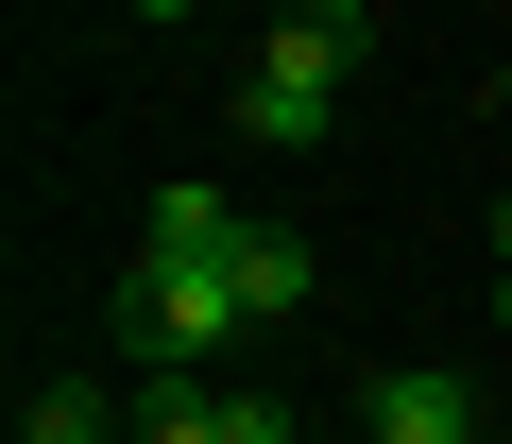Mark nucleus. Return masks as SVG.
<instances>
[{"instance_id":"9d476101","label":"nucleus","mask_w":512,"mask_h":444,"mask_svg":"<svg viewBox=\"0 0 512 444\" xmlns=\"http://www.w3.org/2000/svg\"><path fill=\"white\" fill-rule=\"evenodd\" d=\"M495 325H512V291H495Z\"/></svg>"},{"instance_id":"0eeeda50","label":"nucleus","mask_w":512,"mask_h":444,"mask_svg":"<svg viewBox=\"0 0 512 444\" xmlns=\"http://www.w3.org/2000/svg\"><path fill=\"white\" fill-rule=\"evenodd\" d=\"M222 444H291V393H222Z\"/></svg>"},{"instance_id":"39448f33","label":"nucleus","mask_w":512,"mask_h":444,"mask_svg":"<svg viewBox=\"0 0 512 444\" xmlns=\"http://www.w3.org/2000/svg\"><path fill=\"white\" fill-rule=\"evenodd\" d=\"M120 427H137V410H120L103 376H52V393L18 410V444H120Z\"/></svg>"},{"instance_id":"423d86ee","label":"nucleus","mask_w":512,"mask_h":444,"mask_svg":"<svg viewBox=\"0 0 512 444\" xmlns=\"http://www.w3.org/2000/svg\"><path fill=\"white\" fill-rule=\"evenodd\" d=\"M120 410H137V444H222V393L205 376H137Z\"/></svg>"},{"instance_id":"20e7f679","label":"nucleus","mask_w":512,"mask_h":444,"mask_svg":"<svg viewBox=\"0 0 512 444\" xmlns=\"http://www.w3.org/2000/svg\"><path fill=\"white\" fill-rule=\"evenodd\" d=\"M239 308H256V325L308 308V240H291V222H239Z\"/></svg>"},{"instance_id":"6e6552de","label":"nucleus","mask_w":512,"mask_h":444,"mask_svg":"<svg viewBox=\"0 0 512 444\" xmlns=\"http://www.w3.org/2000/svg\"><path fill=\"white\" fill-rule=\"evenodd\" d=\"M495 274H512V205H495Z\"/></svg>"},{"instance_id":"7ed1b4c3","label":"nucleus","mask_w":512,"mask_h":444,"mask_svg":"<svg viewBox=\"0 0 512 444\" xmlns=\"http://www.w3.org/2000/svg\"><path fill=\"white\" fill-rule=\"evenodd\" d=\"M359 427H376V444H478V376H444V359H393V376L359 393Z\"/></svg>"},{"instance_id":"f257e3e1","label":"nucleus","mask_w":512,"mask_h":444,"mask_svg":"<svg viewBox=\"0 0 512 444\" xmlns=\"http://www.w3.org/2000/svg\"><path fill=\"white\" fill-rule=\"evenodd\" d=\"M239 342H256V308H239V240H222V257L137 240V274H120V359H137V376H205V359H239Z\"/></svg>"},{"instance_id":"f03ea898","label":"nucleus","mask_w":512,"mask_h":444,"mask_svg":"<svg viewBox=\"0 0 512 444\" xmlns=\"http://www.w3.org/2000/svg\"><path fill=\"white\" fill-rule=\"evenodd\" d=\"M359 52H376V18H359V0H308V18L239 69V137H256V154H308V137L342 120V69H359Z\"/></svg>"},{"instance_id":"1a4fd4ad","label":"nucleus","mask_w":512,"mask_h":444,"mask_svg":"<svg viewBox=\"0 0 512 444\" xmlns=\"http://www.w3.org/2000/svg\"><path fill=\"white\" fill-rule=\"evenodd\" d=\"M137 18H188V0H137Z\"/></svg>"}]
</instances>
